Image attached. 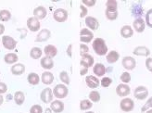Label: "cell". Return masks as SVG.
Wrapping results in <instances>:
<instances>
[{
	"label": "cell",
	"instance_id": "cell-1",
	"mask_svg": "<svg viewBox=\"0 0 152 113\" xmlns=\"http://www.w3.org/2000/svg\"><path fill=\"white\" fill-rule=\"evenodd\" d=\"M92 47L97 56H105L108 53V47L105 40L102 38H96L92 44Z\"/></svg>",
	"mask_w": 152,
	"mask_h": 113
},
{
	"label": "cell",
	"instance_id": "cell-2",
	"mask_svg": "<svg viewBox=\"0 0 152 113\" xmlns=\"http://www.w3.org/2000/svg\"><path fill=\"white\" fill-rule=\"evenodd\" d=\"M68 93H69V89L65 85H57L53 90V95L58 99L65 98L68 96Z\"/></svg>",
	"mask_w": 152,
	"mask_h": 113
},
{
	"label": "cell",
	"instance_id": "cell-3",
	"mask_svg": "<svg viewBox=\"0 0 152 113\" xmlns=\"http://www.w3.org/2000/svg\"><path fill=\"white\" fill-rule=\"evenodd\" d=\"M2 44L7 50H13L17 47V41L10 35H4L2 37Z\"/></svg>",
	"mask_w": 152,
	"mask_h": 113
},
{
	"label": "cell",
	"instance_id": "cell-4",
	"mask_svg": "<svg viewBox=\"0 0 152 113\" xmlns=\"http://www.w3.org/2000/svg\"><path fill=\"white\" fill-rule=\"evenodd\" d=\"M134 96L136 99L144 100V99H146L148 96V90L146 86H142V85L137 86L134 89Z\"/></svg>",
	"mask_w": 152,
	"mask_h": 113
},
{
	"label": "cell",
	"instance_id": "cell-5",
	"mask_svg": "<svg viewBox=\"0 0 152 113\" xmlns=\"http://www.w3.org/2000/svg\"><path fill=\"white\" fill-rule=\"evenodd\" d=\"M120 108L121 109L124 111V112H130L134 109V103L133 101V99L129 98V97H126V98H124L120 103Z\"/></svg>",
	"mask_w": 152,
	"mask_h": 113
},
{
	"label": "cell",
	"instance_id": "cell-6",
	"mask_svg": "<svg viewBox=\"0 0 152 113\" xmlns=\"http://www.w3.org/2000/svg\"><path fill=\"white\" fill-rule=\"evenodd\" d=\"M53 18L58 22H64L68 19V11L64 9H58L53 13Z\"/></svg>",
	"mask_w": 152,
	"mask_h": 113
},
{
	"label": "cell",
	"instance_id": "cell-7",
	"mask_svg": "<svg viewBox=\"0 0 152 113\" xmlns=\"http://www.w3.org/2000/svg\"><path fill=\"white\" fill-rule=\"evenodd\" d=\"M94 38V34L89 29L83 28L80 32V41L82 43H90Z\"/></svg>",
	"mask_w": 152,
	"mask_h": 113
},
{
	"label": "cell",
	"instance_id": "cell-8",
	"mask_svg": "<svg viewBox=\"0 0 152 113\" xmlns=\"http://www.w3.org/2000/svg\"><path fill=\"white\" fill-rule=\"evenodd\" d=\"M121 65H123V67L125 70L132 71L136 66V61L132 57H124L123 60H121Z\"/></svg>",
	"mask_w": 152,
	"mask_h": 113
},
{
	"label": "cell",
	"instance_id": "cell-9",
	"mask_svg": "<svg viewBox=\"0 0 152 113\" xmlns=\"http://www.w3.org/2000/svg\"><path fill=\"white\" fill-rule=\"evenodd\" d=\"M40 21L38 19H36L35 17H31L27 20V27L30 31L32 32H37L39 31L40 29Z\"/></svg>",
	"mask_w": 152,
	"mask_h": 113
},
{
	"label": "cell",
	"instance_id": "cell-10",
	"mask_svg": "<svg viewBox=\"0 0 152 113\" xmlns=\"http://www.w3.org/2000/svg\"><path fill=\"white\" fill-rule=\"evenodd\" d=\"M40 98L44 103H50L53 100V91L50 88H45L40 94Z\"/></svg>",
	"mask_w": 152,
	"mask_h": 113
},
{
	"label": "cell",
	"instance_id": "cell-11",
	"mask_svg": "<svg viewBox=\"0 0 152 113\" xmlns=\"http://www.w3.org/2000/svg\"><path fill=\"white\" fill-rule=\"evenodd\" d=\"M80 65L82 66V68H86V69H88L89 67L94 65V58L89 54L82 55V59L80 61Z\"/></svg>",
	"mask_w": 152,
	"mask_h": 113
},
{
	"label": "cell",
	"instance_id": "cell-12",
	"mask_svg": "<svg viewBox=\"0 0 152 113\" xmlns=\"http://www.w3.org/2000/svg\"><path fill=\"white\" fill-rule=\"evenodd\" d=\"M130 93H131V88L129 87L128 85L121 84L116 87V94L119 96H127L130 95Z\"/></svg>",
	"mask_w": 152,
	"mask_h": 113
},
{
	"label": "cell",
	"instance_id": "cell-13",
	"mask_svg": "<svg viewBox=\"0 0 152 113\" xmlns=\"http://www.w3.org/2000/svg\"><path fill=\"white\" fill-rule=\"evenodd\" d=\"M86 82L89 88H97L98 85H100V81L98 80L97 77L94 76V75H88V76H86Z\"/></svg>",
	"mask_w": 152,
	"mask_h": 113
},
{
	"label": "cell",
	"instance_id": "cell-14",
	"mask_svg": "<svg viewBox=\"0 0 152 113\" xmlns=\"http://www.w3.org/2000/svg\"><path fill=\"white\" fill-rule=\"evenodd\" d=\"M86 25L91 29L93 30V31H96V30L98 29V27H99V22H98V20L92 17V16H87L86 18Z\"/></svg>",
	"mask_w": 152,
	"mask_h": 113
},
{
	"label": "cell",
	"instance_id": "cell-15",
	"mask_svg": "<svg viewBox=\"0 0 152 113\" xmlns=\"http://www.w3.org/2000/svg\"><path fill=\"white\" fill-rule=\"evenodd\" d=\"M50 35H51V33L49 30L43 29L39 32V34L36 35L35 41L36 42H45L50 38Z\"/></svg>",
	"mask_w": 152,
	"mask_h": 113
},
{
	"label": "cell",
	"instance_id": "cell-16",
	"mask_svg": "<svg viewBox=\"0 0 152 113\" xmlns=\"http://www.w3.org/2000/svg\"><path fill=\"white\" fill-rule=\"evenodd\" d=\"M133 27L135 30V32L137 33H143L145 31V27H146V22L142 18L140 19H135L134 21L133 22Z\"/></svg>",
	"mask_w": 152,
	"mask_h": 113
},
{
	"label": "cell",
	"instance_id": "cell-17",
	"mask_svg": "<svg viewBox=\"0 0 152 113\" xmlns=\"http://www.w3.org/2000/svg\"><path fill=\"white\" fill-rule=\"evenodd\" d=\"M48 14V11H47V9H45V7L43 6H40V7H37L34 9V17L38 20H43L45 18Z\"/></svg>",
	"mask_w": 152,
	"mask_h": 113
},
{
	"label": "cell",
	"instance_id": "cell-18",
	"mask_svg": "<svg viewBox=\"0 0 152 113\" xmlns=\"http://www.w3.org/2000/svg\"><path fill=\"white\" fill-rule=\"evenodd\" d=\"M134 55L140 56V57H148L150 55V50L147 47H135L133 51Z\"/></svg>",
	"mask_w": 152,
	"mask_h": 113
},
{
	"label": "cell",
	"instance_id": "cell-19",
	"mask_svg": "<svg viewBox=\"0 0 152 113\" xmlns=\"http://www.w3.org/2000/svg\"><path fill=\"white\" fill-rule=\"evenodd\" d=\"M40 64L43 69H45V70H51L52 68L54 67V61H53L52 58H49L47 56L41 58Z\"/></svg>",
	"mask_w": 152,
	"mask_h": 113
},
{
	"label": "cell",
	"instance_id": "cell-20",
	"mask_svg": "<svg viewBox=\"0 0 152 113\" xmlns=\"http://www.w3.org/2000/svg\"><path fill=\"white\" fill-rule=\"evenodd\" d=\"M50 109L55 113H60L64 110V104L59 100H54L50 104Z\"/></svg>",
	"mask_w": 152,
	"mask_h": 113
},
{
	"label": "cell",
	"instance_id": "cell-21",
	"mask_svg": "<svg viewBox=\"0 0 152 113\" xmlns=\"http://www.w3.org/2000/svg\"><path fill=\"white\" fill-rule=\"evenodd\" d=\"M41 81H42L43 84L49 85L52 84L53 82H54V75H53V73L50 71H45L42 73Z\"/></svg>",
	"mask_w": 152,
	"mask_h": 113
},
{
	"label": "cell",
	"instance_id": "cell-22",
	"mask_svg": "<svg viewBox=\"0 0 152 113\" xmlns=\"http://www.w3.org/2000/svg\"><path fill=\"white\" fill-rule=\"evenodd\" d=\"M131 12H132L134 17L140 19V17L142 16V14H143V7H142L141 4L140 3L133 4L132 5V9H131Z\"/></svg>",
	"mask_w": 152,
	"mask_h": 113
},
{
	"label": "cell",
	"instance_id": "cell-23",
	"mask_svg": "<svg viewBox=\"0 0 152 113\" xmlns=\"http://www.w3.org/2000/svg\"><path fill=\"white\" fill-rule=\"evenodd\" d=\"M121 35L124 37V38H130L134 35V30L131 26L129 25H124L121 27Z\"/></svg>",
	"mask_w": 152,
	"mask_h": 113
},
{
	"label": "cell",
	"instance_id": "cell-24",
	"mask_svg": "<svg viewBox=\"0 0 152 113\" xmlns=\"http://www.w3.org/2000/svg\"><path fill=\"white\" fill-rule=\"evenodd\" d=\"M106 67L102 63H96L93 67V72L96 75L97 77H101L106 73Z\"/></svg>",
	"mask_w": 152,
	"mask_h": 113
},
{
	"label": "cell",
	"instance_id": "cell-25",
	"mask_svg": "<svg viewBox=\"0 0 152 113\" xmlns=\"http://www.w3.org/2000/svg\"><path fill=\"white\" fill-rule=\"evenodd\" d=\"M106 58H107V61L110 63V64H113L117 62L119 58H120V54L118 53L117 51L115 50H112L110 52H109V53L107 54V57H106Z\"/></svg>",
	"mask_w": 152,
	"mask_h": 113
},
{
	"label": "cell",
	"instance_id": "cell-26",
	"mask_svg": "<svg viewBox=\"0 0 152 113\" xmlns=\"http://www.w3.org/2000/svg\"><path fill=\"white\" fill-rule=\"evenodd\" d=\"M24 71H25V66L21 63L14 64L11 67V72L14 75H21L22 73H24Z\"/></svg>",
	"mask_w": 152,
	"mask_h": 113
},
{
	"label": "cell",
	"instance_id": "cell-27",
	"mask_svg": "<svg viewBox=\"0 0 152 113\" xmlns=\"http://www.w3.org/2000/svg\"><path fill=\"white\" fill-rule=\"evenodd\" d=\"M44 52L47 57H49V58H53L55 57L58 53V49L56 47L52 46V44H48V46L45 47V49H44Z\"/></svg>",
	"mask_w": 152,
	"mask_h": 113
},
{
	"label": "cell",
	"instance_id": "cell-28",
	"mask_svg": "<svg viewBox=\"0 0 152 113\" xmlns=\"http://www.w3.org/2000/svg\"><path fill=\"white\" fill-rule=\"evenodd\" d=\"M19 57L16 53H7L4 57V60L7 64H14L18 61Z\"/></svg>",
	"mask_w": 152,
	"mask_h": 113
},
{
	"label": "cell",
	"instance_id": "cell-29",
	"mask_svg": "<svg viewBox=\"0 0 152 113\" xmlns=\"http://www.w3.org/2000/svg\"><path fill=\"white\" fill-rule=\"evenodd\" d=\"M27 81H28V82H29L30 85H36L39 84V82H40L39 75H38L37 73H35V72L29 73L28 77H27Z\"/></svg>",
	"mask_w": 152,
	"mask_h": 113
},
{
	"label": "cell",
	"instance_id": "cell-30",
	"mask_svg": "<svg viewBox=\"0 0 152 113\" xmlns=\"http://www.w3.org/2000/svg\"><path fill=\"white\" fill-rule=\"evenodd\" d=\"M117 7H118V3L116 0H108L106 2V11H110V12L117 11Z\"/></svg>",
	"mask_w": 152,
	"mask_h": 113
},
{
	"label": "cell",
	"instance_id": "cell-31",
	"mask_svg": "<svg viewBox=\"0 0 152 113\" xmlns=\"http://www.w3.org/2000/svg\"><path fill=\"white\" fill-rule=\"evenodd\" d=\"M14 100H15V102H16L17 105L20 106V105L23 104V102L25 100L24 94L22 93L21 91H17L16 93H15V95H14Z\"/></svg>",
	"mask_w": 152,
	"mask_h": 113
},
{
	"label": "cell",
	"instance_id": "cell-32",
	"mask_svg": "<svg viewBox=\"0 0 152 113\" xmlns=\"http://www.w3.org/2000/svg\"><path fill=\"white\" fill-rule=\"evenodd\" d=\"M43 54V51L39 48V47H33L30 51V57L34 59H38L39 58H41Z\"/></svg>",
	"mask_w": 152,
	"mask_h": 113
},
{
	"label": "cell",
	"instance_id": "cell-33",
	"mask_svg": "<svg viewBox=\"0 0 152 113\" xmlns=\"http://www.w3.org/2000/svg\"><path fill=\"white\" fill-rule=\"evenodd\" d=\"M11 18V13L10 11L3 9L0 10V20L1 21H9Z\"/></svg>",
	"mask_w": 152,
	"mask_h": 113
},
{
	"label": "cell",
	"instance_id": "cell-34",
	"mask_svg": "<svg viewBox=\"0 0 152 113\" xmlns=\"http://www.w3.org/2000/svg\"><path fill=\"white\" fill-rule=\"evenodd\" d=\"M92 107H93V103L90 100L85 99V100H81V102H80L81 110H87V109H90Z\"/></svg>",
	"mask_w": 152,
	"mask_h": 113
},
{
	"label": "cell",
	"instance_id": "cell-35",
	"mask_svg": "<svg viewBox=\"0 0 152 113\" xmlns=\"http://www.w3.org/2000/svg\"><path fill=\"white\" fill-rule=\"evenodd\" d=\"M88 96H89L90 101H92V102H98L100 100V94L97 91H96V90L91 91Z\"/></svg>",
	"mask_w": 152,
	"mask_h": 113
},
{
	"label": "cell",
	"instance_id": "cell-36",
	"mask_svg": "<svg viewBox=\"0 0 152 113\" xmlns=\"http://www.w3.org/2000/svg\"><path fill=\"white\" fill-rule=\"evenodd\" d=\"M59 79L62 82H64L65 85H70V82H71L69 74H68V72L65 71H61L59 73Z\"/></svg>",
	"mask_w": 152,
	"mask_h": 113
},
{
	"label": "cell",
	"instance_id": "cell-37",
	"mask_svg": "<svg viewBox=\"0 0 152 113\" xmlns=\"http://www.w3.org/2000/svg\"><path fill=\"white\" fill-rule=\"evenodd\" d=\"M146 24L149 27L152 28V9H148L147 14H146V20H145Z\"/></svg>",
	"mask_w": 152,
	"mask_h": 113
},
{
	"label": "cell",
	"instance_id": "cell-38",
	"mask_svg": "<svg viewBox=\"0 0 152 113\" xmlns=\"http://www.w3.org/2000/svg\"><path fill=\"white\" fill-rule=\"evenodd\" d=\"M121 81L124 82V84H129V82H131V75L130 73H128V72H123L121 75Z\"/></svg>",
	"mask_w": 152,
	"mask_h": 113
},
{
	"label": "cell",
	"instance_id": "cell-39",
	"mask_svg": "<svg viewBox=\"0 0 152 113\" xmlns=\"http://www.w3.org/2000/svg\"><path fill=\"white\" fill-rule=\"evenodd\" d=\"M105 15H106V18L109 20H115L118 18V11H114V12L105 11Z\"/></svg>",
	"mask_w": 152,
	"mask_h": 113
},
{
	"label": "cell",
	"instance_id": "cell-40",
	"mask_svg": "<svg viewBox=\"0 0 152 113\" xmlns=\"http://www.w3.org/2000/svg\"><path fill=\"white\" fill-rule=\"evenodd\" d=\"M111 84H112V80H111L110 77H104V78H102V80L100 81V85H101L102 87H104V88L109 87Z\"/></svg>",
	"mask_w": 152,
	"mask_h": 113
},
{
	"label": "cell",
	"instance_id": "cell-41",
	"mask_svg": "<svg viewBox=\"0 0 152 113\" xmlns=\"http://www.w3.org/2000/svg\"><path fill=\"white\" fill-rule=\"evenodd\" d=\"M30 113H43V108L40 105H34L30 109Z\"/></svg>",
	"mask_w": 152,
	"mask_h": 113
},
{
	"label": "cell",
	"instance_id": "cell-42",
	"mask_svg": "<svg viewBox=\"0 0 152 113\" xmlns=\"http://www.w3.org/2000/svg\"><path fill=\"white\" fill-rule=\"evenodd\" d=\"M152 108V96H150V98L147 101V103L145 104V106L142 107L141 110L142 111H146V110H148Z\"/></svg>",
	"mask_w": 152,
	"mask_h": 113
},
{
	"label": "cell",
	"instance_id": "cell-43",
	"mask_svg": "<svg viewBox=\"0 0 152 113\" xmlns=\"http://www.w3.org/2000/svg\"><path fill=\"white\" fill-rule=\"evenodd\" d=\"M96 0H83L82 1L83 5H86V7H94L96 5Z\"/></svg>",
	"mask_w": 152,
	"mask_h": 113
},
{
	"label": "cell",
	"instance_id": "cell-44",
	"mask_svg": "<svg viewBox=\"0 0 152 113\" xmlns=\"http://www.w3.org/2000/svg\"><path fill=\"white\" fill-rule=\"evenodd\" d=\"M80 9H81V14H80V17L81 18H83V17H86V15H87V9H86V7H85L83 4L80 5Z\"/></svg>",
	"mask_w": 152,
	"mask_h": 113
},
{
	"label": "cell",
	"instance_id": "cell-45",
	"mask_svg": "<svg viewBox=\"0 0 152 113\" xmlns=\"http://www.w3.org/2000/svg\"><path fill=\"white\" fill-rule=\"evenodd\" d=\"M80 51H81V55H83V53L86 54L89 51V47L85 44H80Z\"/></svg>",
	"mask_w": 152,
	"mask_h": 113
},
{
	"label": "cell",
	"instance_id": "cell-46",
	"mask_svg": "<svg viewBox=\"0 0 152 113\" xmlns=\"http://www.w3.org/2000/svg\"><path fill=\"white\" fill-rule=\"evenodd\" d=\"M146 67H147V69L152 73V58H148L146 59Z\"/></svg>",
	"mask_w": 152,
	"mask_h": 113
},
{
	"label": "cell",
	"instance_id": "cell-47",
	"mask_svg": "<svg viewBox=\"0 0 152 113\" xmlns=\"http://www.w3.org/2000/svg\"><path fill=\"white\" fill-rule=\"evenodd\" d=\"M7 91V86L5 82H0V95L5 94Z\"/></svg>",
	"mask_w": 152,
	"mask_h": 113
},
{
	"label": "cell",
	"instance_id": "cell-48",
	"mask_svg": "<svg viewBox=\"0 0 152 113\" xmlns=\"http://www.w3.org/2000/svg\"><path fill=\"white\" fill-rule=\"evenodd\" d=\"M72 44H70V46L68 47V48H67V54H68V56H69L70 58H72Z\"/></svg>",
	"mask_w": 152,
	"mask_h": 113
},
{
	"label": "cell",
	"instance_id": "cell-49",
	"mask_svg": "<svg viewBox=\"0 0 152 113\" xmlns=\"http://www.w3.org/2000/svg\"><path fill=\"white\" fill-rule=\"evenodd\" d=\"M88 71V69H86V68H82L81 71H80V74L82 75V76H83L85 74H86Z\"/></svg>",
	"mask_w": 152,
	"mask_h": 113
},
{
	"label": "cell",
	"instance_id": "cell-50",
	"mask_svg": "<svg viewBox=\"0 0 152 113\" xmlns=\"http://www.w3.org/2000/svg\"><path fill=\"white\" fill-rule=\"evenodd\" d=\"M4 32H5V26H4L3 24L0 23V35L3 34H4Z\"/></svg>",
	"mask_w": 152,
	"mask_h": 113
},
{
	"label": "cell",
	"instance_id": "cell-51",
	"mask_svg": "<svg viewBox=\"0 0 152 113\" xmlns=\"http://www.w3.org/2000/svg\"><path fill=\"white\" fill-rule=\"evenodd\" d=\"M3 101H4V98H3V96L0 95V106L3 104Z\"/></svg>",
	"mask_w": 152,
	"mask_h": 113
},
{
	"label": "cell",
	"instance_id": "cell-52",
	"mask_svg": "<svg viewBox=\"0 0 152 113\" xmlns=\"http://www.w3.org/2000/svg\"><path fill=\"white\" fill-rule=\"evenodd\" d=\"M51 112H52L51 109H45V113H51Z\"/></svg>",
	"mask_w": 152,
	"mask_h": 113
},
{
	"label": "cell",
	"instance_id": "cell-53",
	"mask_svg": "<svg viewBox=\"0 0 152 113\" xmlns=\"http://www.w3.org/2000/svg\"><path fill=\"white\" fill-rule=\"evenodd\" d=\"M146 113H152V109H148Z\"/></svg>",
	"mask_w": 152,
	"mask_h": 113
},
{
	"label": "cell",
	"instance_id": "cell-54",
	"mask_svg": "<svg viewBox=\"0 0 152 113\" xmlns=\"http://www.w3.org/2000/svg\"><path fill=\"white\" fill-rule=\"evenodd\" d=\"M86 113H95V112H93V111H87V112H86Z\"/></svg>",
	"mask_w": 152,
	"mask_h": 113
}]
</instances>
